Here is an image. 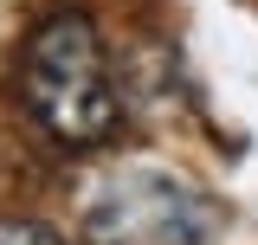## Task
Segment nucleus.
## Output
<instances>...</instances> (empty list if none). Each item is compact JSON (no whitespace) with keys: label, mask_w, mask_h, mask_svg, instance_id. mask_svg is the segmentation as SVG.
I'll list each match as a JSON object with an SVG mask.
<instances>
[{"label":"nucleus","mask_w":258,"mask_h":245,"mask_svg":"<svg viewBox=\"0 0 258 245\" xmlns=\"http://www.w3.org/2000/svg\"><path fill=\"white\" fill-rule=\"evenodd\" d=\"M20 97H26L32 122L64 142V149H97L116 136V84H110V65L97 45V26L78 7L45 13L26 32V52H20Z\"/></svg>","instance_id":"nucleus-1"},{"label":"nucleus","mask_w":258,"mask_h":245,"mask_svg":"<svg viewBox=\"0 0 258 245\" xmlns=\"http://www.w3.org/2000/svg\"><path fill=\"white\" fill-rule=\"evenodd\" d=\"M123 219V245H200L213 232V207L194 200L187 187H174L168 174H136L110 194V207H97L91 226Z\"/></svg>","instance_id":"nucleus-2"},{"label":"nucleus","mask_w":258,"mask_h":245,"mask_svg":"<svg viewBox=\"0 0 258 245\" xmlns=\"http://www.w3.org/2000/svg\"><path fill=\"white\" fill-rule=\"evenodd\" d=\"M0 245H64V239L39 219H0Z\"/></svg>","instance_id":"nucleus-3"}]
</instances>
